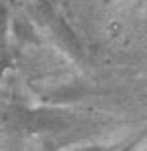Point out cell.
<instances>
[{
    "label": "cell",
    "instance_id": "1",
    "mask_svg": "<svg viewBox=\"0 0 147 151\" xmlns=\"http://www.w3.org/2000/svg\"><path fill=\"white\" fill-rule=\"evenodd\" d=\"M34 14H36V18L43 22V26L48 30L50 38H53L67 55H71L73 58H77V60H83V58H85V50H83V45H81L77 32L68 26V22L65 20V16L58 14V10L48 2V0H38Z\"/></svg>",
    "mask_w": 147,
    "mask_h": 151
},
{
    "label": "cell",
    "instance_id": "2",
    "mask_svg": "<svg viewBox=\"0 0 147 151\" xmlns=\"http://www.w3.org/2000/svg\"><path fill=\"white\" fill-rule=\"evenodd\" d=\"M16 125L26 133H58L73 127V117L53 109H20L16 111Z\"/></svg>",
    "mask_w": 147,
    "mask_h": 151
},
{
    "label": "cell",
    "instance_id": "3",
    "mask_svg": "<svg viewBox=\"0 0 147 151\" xmlns=\"http://www.w3.org/2000/svg\"><path fill=\"white\" fill-rule=\"evenodd\" d=\"M67 151H121L117 147H105V145H85V147H73Z\"/></svg>",
    "mask_w": 147,
    "mask_h": 151
}]
</instances>
